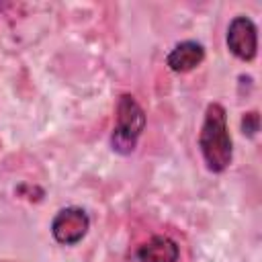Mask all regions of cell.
I'll use <instances>...</instances> for the list:
<instances>
[{
    "label": "cell",
    "instance_id": "6da1fadb",
    "mask_svg": "<svg viewBox=\"0 0 262 262\" xmlns=\"http://www.w3.org/2000/svg\"><path fill=\"white\" fill-rule=\"evenodd\" d=\"M199 149L211 172L221 174L231 166L233 141L227 127V113L219 102H211L205 111L199 133Z\"/></svg>",
    "mask_w": 262,
    "mask_h": 262
},
{
    "label": "cell",
    "instance_id": "7a4b0ae2",
    "mask_svg": "<svg viewBox=\"0 0 262 262\" xmlns=\"http://www.w3.org/2000/svg\"><path fill=\"white\" fill-rule=\"evenodd\" d=\"M145 129V113L133 94H121L117 102L115 127L111 133V147L121 156H129L135 151L139 137Z\"/></svg>",
    "mask_w": 262,
    "mask_h": 262
},
{
    "label": "cell",
    "instance_id": "3957f363",
    "mask_svg": "<svg viewBox=\"0 0 262 262\" xmlns=\"http://www.w3.org/2000/svg\"><path fill=\"white\" fill-rule=\"evenodd\" d=\"M90 217L82 207H63L51 219V235L61 246H76L86 237Z\"/></svg>",
    "mask_w": 262,
    "mask_h": 262
},
{
    "label": "cell",
    "instance_id": "277c9868",
    "mask_svg": "<svg viewBox=\"0 0 262 262\" xmlns=\"http://www.w3.org/2000/svg\"><path fill=\"white\" fill-rule=\"evenodd\" d=\"M227 49L242 61H252L258 53V29L254 20L246 14L231 18L227 27Z\"/></svg>",
    "mask_w": 262,
    "mask_h": 262
},
{
    "label": "cell",
    "instance_id": "5b68a950",
    "mask_svg": "<svg viewBox=\"0 0 262 262\" xmlns=\"http://www.w3.org/2000/svg\"><path fill=\"white\" fill-rule=\"evenodd\" d=\"M205 59V47L199 43V41H180L176 43L168 57H166V66L176 72V74H186V72H192L194 68H199Z\"/></svg>",
    "mask_w": 262,
    "mask_h": 262
},
{
    "label": "cell",
    "instance_id": "8992f818",
    "mask_svg": "<svg viewBox=\"0 0 262 262\" xmlns=\"http://www.w3.org/2000/svg\"><path fill=\"white\" fill-rule=\"evenodd\" d=\"M178 258L180 246L170 235H154L135 252L137 262H178Z\"/></svg>",
    "mask_w": 262,
    "mask_h": 262
},
{
    "label": "cell",
    "instance_id": "52a82bcc",
    "mask_svg": "<svg viewBox=\"0 0 262 262\" xmlns=\"http://www.w3.org/2000/svg\"><path fill=\"white\" fill-rule=\"evenodd\" d=\"M258 127H260V119H258L256 111H250V113H246L242 117V131H244V135L254 137L258 133Z\"/></svg>",
    "mask_w": 262,
    "mask_h": 262
}]
</instances>
